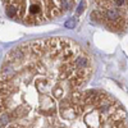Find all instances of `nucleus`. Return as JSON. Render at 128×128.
<instances>
[{
	"instance_id": "2",
	"label": "nucleus",
	"mask_w": 128,
	"mask_h": 128,
	"mask_svg": "<svg viewBox=\"0 0 128 128\" xmlns=\"http://www.w3.org/2000/svg\"><path fill=\"white\" fill-rule=\"evenodd\" d=\"M2 3L10 19L26 26H37L64 16L77 0H2Z\"/></svg>"
},
{
	"instance_id": "1",
	"label": "nucleus",
	"mask_w": 128,
	"mask_h": 128,
	"mask_svg": "<svg viewBox=\"0 0 128 128\" xmlns=\"http://www.w3.org/2000/svg\"><path fill=\"white\" fill-rule=\"evenodd\" d=\"M91 74V58L70 38L16 46L0 68V128H52L63 101Z\"/></svg>"
},
{
	"instance_id": "4",
	"label": "nucleus",
	"mask_w": 128,
	"mask_h": 128,
	"mask_svg": "<svg viewBox=\"0 0 128 128\" xmlns=\"http://www.w3.org/2000/svg\"><path fill=\"white\" fill-rule=\"evenodd\" d=\"M73 26H74L73 20H70V22H67V27H73Z\"/></svg>"
},
{
	"instance_id": "3",
	"label": "nucleus",
	"mask_w": 128,
	"mask_h": 128,
	"mask_svg": "<svg viewBox=\"0 0 128 128\" xmlns=\"http://www.w3.org/2000/svg\"><path fill=\"white\" fill-rule=\"evenodd\" d=\"M94 22L113 32L128 30V0H94Z\"/></svg>"
}]
</instances>
